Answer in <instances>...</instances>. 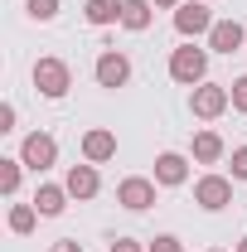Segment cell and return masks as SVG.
I'll use <instances>...</instances> for the list:
<instances>
[{
	"mask_svg": "<svg viewBox=\"0 0 247 252\" xmlns=\"http://www.w3.org/2000/svg\"><path fill=\"white\" fill-rule=\"evenodd\" d=\"M238 49H247V30L238 20H218L209 30V54H238Z\"/></svg>",
	"mask_w": 247,
	"mask_h": 252,
	"instance_id": "cell-11",
	"label": "cell"
},
{
	"mask_svg": "<svg viewBox=\"0 0 247 252\" xmlns=\"http://www.w3.org/2000/svg\"><path fill=\"white\" fill-rule=\"evenodd\" d=\"M218 20L214 10H209V0H185L180 10H175V30L185 34V39H199V34H209Z\"/></svg>",
	"mask_w": 247,
	"mask_h": 252,
	"instance_id": "cell-6",
	"label": "cell"
},
{
	"mask_svg": "<svg viewBox=\"0 0 247 252\" xmlns=\"http://www.w3.org/2000/svg\"><path fill=\"white\" fill-rule=\"evenodd\" d=\"M170 78H175L180 88H199V83H209V49H199V44H180V49L170 54Z\"/></svg>",
	"mask_w": 247,
	"mask_h": 252,
	"instance_id": "cell-1",
	"label": "cell"
},
{
	"mask_svg": "<svg viewBox=\"0 0 247 252\" xmlns=\"http://www.w3.org/2000/svg\"><path fill=\"white\" fill-rule=\"evenodd\" d=\"M117 204L131 209V214H146V209L155 204V180H146V175H126L122 185H117Z\"/></svg>",
	"mask_w": 247,
	"mask_h": 252,
	"instance_id": "cell-8",
	"label": "cell"
},
{
	"mask_svg": "<svg viewBox=\"0 0 247 252\" xmlns=\"http://www.w3.org/2000/svg\"><path fill=\"white\" fill-rule=\"evenodd\" d=\"M228 93H233V112H243V117H247V73L228 83Z\"/></svg>",
	"mask_w": 247,
	"mask_h": 252,
	"instance_id": "cell-21",
	"label": "cell"
},
{
	"mask_svg": "<svg viewBox=\"0 0 247 252\" xmlns=\"http://www.w3.org/2000/svg\"><path fill=\"white\" fill-rule=\"evenodd\" d=\"M233 180H238V185H247V146H238V151H233Z\"/></svg>",
	"mask_w": 247,
	"mask_h": 252,
	"instance_id": "cell-22",
	"label": "cell"
},
{
	"mask_svg": "<svg viewBox=\"0 0 247 252\" xmlns=\"http://www.w3.org/2000/svg\"><path fill=\"white\" fill-rule=\"evenodd\" d=\"M68 88H73V68L63 59H39L34 63V93L39 97H54V102H59Z\"/></svg>",
	"mask_w": 247,
	"mask_h": 252,
	"instance_id": "cell-5",
	"label": "cell"
},
{
	"mask_svg": "<svg viewBox=\"0 0 247 252\" xmlns=\"http://www.w3.org/2000/svg\"><path fill=\"white\" fill-rule=\"evenodd\" d=\"M151 20H155V5H151V0H126V10H122V30L146 34V30H151Z\"/></svg>",
	"mask_w": 247,
	"mask_h": 252,
	"instance_id": "cell-16",
	"label": "cell"
},
{
	"mask_svg": "<svg viewBox=\"0 0 247 252\" xmlns=\"http://www.w3.org/2000/svg\"><path fill=\"white\" fill-rule=\"evenodd\" d=\"M194 204L204 209V214H223L228 204H233V175H199L194 180Z\"/></svg>",
	"mask_w": 247,
	"mask_h": 252,
	"instance_id": "cell-2",
	"label": "cell"
},
{
	"mask_svg": "<svg viewBox=\"0 0 247 252\" xmlns=\"http://www.w3.org/2000/svg\"><path fill=\"white\" fill-rule=\"evenodd\" d=\"M233 252H247V238H243V243H238V248H233Z\"/></svg>",
	"mask_w": 247,
	"mask_h": 252,
	"instance_id": "cell-27",
	"label": "cell"
},
{
	"mask_svg": "<svg viewBox=\"0 0 247 252\" xmlns=\"http://www.w3.org/2000/svg\"><path fill=\"white\" fill-rule=\"evenodd\" d=\"M20 160H25V170L44 175V170L59 165V141H54L49 131H30V136L20 141Z\"/></svg>",
	"mask_w": 247,
	"mask_h": 252,
	"instance_id": "cell-4",
	"label": "cell"
},
{
	"mask_svg": "<svg viewBox=\"0 0 247 252\" xmlns=\"http://www.w3.org/2000/svg\"><path fill=\"white\" fill-rule=\"evenodd\" d=\"M122 10H126V0H88L83 5V20L93 30H107V25H122Z\"/></svg>",
	"mask_w": 247,
	"mask_h": 252,
	"instance_id": "cell-14",
	"label": "cell"
},
{
	"mask_svg": "<svg viewBox=\"0 0 247 252\" xmlns=\"http://www.w3.org/2000/svg\"><path fill=\"white\" fill-rule=\"evenodd\" d=\"M39 219H44V214H39L34 204H15V209H10V233H20V238H25V233L39 228Z\"/></svg>",
	"mask_w": 247,
	"mask_h": 252,
	"instance_id": "cell-18",
	"label": "cell"
},
{
	"mask_svg": "<svg viewBox=\"0 0 247 252\" xmlns=\"http://www.w3.org/2000/svg\"><path fill=\"white\" fill-rule=\"evenodd\" d=\"M189 156L199 160V165H218V160L228 156V146H223V136H218L214 126H204V131H194V141H189Z\"/></svg>",
	"mask_w": 247,
	"mask_h": 252,
	"instance_id": "cell-13",
	"label": "cell"
},
{
	"mask_svg": "<svg viewBox=\"0 0 247 252\" xmlns=\"http://www.w3.org/2000/svg\"><path fill=\"white\" fill-rule=\"evenodd\" d=\"M185 180H189V160L180 156V151H160V156H155V185L180 189Z\"/></svg>",
	"mask_w": 247,
	"mask_h": 252,
	"instance_id": "cell-12",
	"label": "cell"
},
{
	"mask_svg": "<svg viewBox=\"0 0 247 252\" xmlns=\"http://www.w3.org/2000/svg\"><path fill=\"white\" fill-rule=\"evenodd\" d=\"M93 78H97V88H126L131 83V59H126L122 49H102Z\"/></svg>",
	"mask_w": 247,
	"mask_h": 252,
	"instance_id": "cell-7",
	"label": "cell"
},
{
	"mask_svg": "<svg viewBox=\"0 0 247 252\" xmlns=\"http://www.w3.org/2000/svg\"><path fill=\"white\" fill-rule=\"evenodd\" d=\"M209 252H223V248H209Z\"/></svg>",
	"mask_w": 247,
	"mask_h": 252,
	"instance_id": "cell-28",
	"label": "cell"
},
{
	"mask_svg": "<svg viewBox=\"0 0 247 252\" xmlns=\"http://www.w3.org/2000/svg\"><path fill=\"white\" fill-rule=\"evenodd\" d=\"M228 107H233V93H228L223 83H199V88H189V112H194L199 122H218Z\"/></svg>",
	"mask_w": 247,
	"mask_h": 252,
	"instance_id": "cell-3",
	"label": "cell"
},
{
	"mask_svg": "<svg viewBox=\"0 0 247 252\" xmlns=\"http://www.w3.org/2000/svg\"><path fill=\"white\" fill-rule=\"evenodd\" d=\"M83 160H88V165H107V160H117V131H107V126L83 131Z\"/></svg>",
	"mask_w": 247,
	"mask_h": 252,
	"instance_id": "cell-9",
	"label": "cell"
},
{
	"mask_svg": "<svg viewBox=\"0 0 247 252\" xmlns=\"http://www.w3.org/2000/svg\"><path fill=\"white\" fill-rule=\"evenodd\" d=\"M63 189L73 194V199H97V189H102V175H97V165H68V175H63Z\"/></svg>",
	"mask_w": 247,
	"mask_h": 252,
	"instance_id": "cell-10",
	"label": "cell"
},
{
	"mask_svg": "<svg viewBox=\"0 0 247 252\" xmlns=\"http://www.w3.org/2000/svg\"><path fill=\"white\" fill-rule=\"evenodd\" d=\"M49 252H83V243H78V238H59Z\"/></svg>",
	"mask_w": 247,
	"mask_h": 252,
	"instance_id": "cell-25",
	"label": "cell"
},
{
	"mask_svg": "<svg viewBox=\"0 0 247 252\" xmlns=\"http://www.w3.org/2000/svg\"><path fill=\"white\" fill-rule=\"evenodd\" d=\"M15 122H20L15 102H0V131H15Z\"/></svg>",
	"mask_w": 247,
	"mask_h": 252,
	"instance_id": "cell-23",
	"label": "cell"
},
{
	"mask_svg": "<svg viewBox=\"0 0 247 252\" xmlns=\"http://www.w3.org/2000/svg\"><path fill=\"white\" fill-rule=\"evenodd\" d=\"M146 252H185V243H180L175 233H155L151 243H146Z\"/></svg>",
	"mask_w": 247,
	"mask_h": 252,
	"instance_id": "cell-20",
	"label": "cell"
},
{
	"mask_svg": "<svg viewBox=\"0 0 247 252\" xmlns=\"http://www.w3.org/2000/svg\"><path fill=\"white\" fill-rule=\"evenodd\" d=\"M25 10H30V20H39V25H49V20L59 15V0H25Z\"/></svg>",
	"mask_w": 247,
	"mask_h": 252,
	"instance_id": "cell-19",
	"label": "cell"
},
{
	"mask_svg": "<svg viewBox=\"0 0 247 252\" xmlns=\"http://www.w3.org/2000/svg\"><path fill=\"white\" fill-rule=\"evenodd\" d=\"M155 10H180V5H185V0H151Z\"/></svg>",
	"mask_w": 247,
	"mask_h": 252,
	"instance_id": "cell-26",
	"label": "cell"
},
{
	"mask_svg": "<svg viewBox=\"0 0 247 252\" xmlns=\"http://www.w3.org/2000/svg\"><path fill=\"white\" fill-rule=\"evenodd\" d=\"M107 252H146V248H141L136 238H112V248H107Z\"/></svg>",
	"mask_w": 247,
	"mask_h": 252,
	"instance_id": "cell-24",
	"label": "cell"
},
{
	"mask_svg": "<svg viewBox=\"0 0 247 252\" xmlns=\"http://www.w3.org/2000/svg\"><path fill=\"white\" fill-rule=\"evenodd\" d=\"M68 199H73V194H68L63 185H39L34 189V209H39L44 219H59L63 209H68Z\"/></svg>",
	"mask_w": 247,
	"mask_h": 252,
	"instance_id": "cell-15",
	"label": "cell"
},
{
	"mask_svg": "<svg viewBox=\"0 0 247 252\" xmlns=\"http://www.w3.org/2000/svg\"><path fill=\"white\" fill-rule=\"evenodd\" d=\"M20 170H25L20 156H0V194H5V199L20 194Z\"/></svg>",
	"mask_w": 247,
	"mask_h": 252,
	"instance_id": "cell-17",
	"label": "cell"
}]
</instances>
